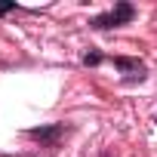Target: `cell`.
Segmentation results:
<instances>
[{
    "instance_id": "6",
    "label": "cell",
    "mask_w": 157,
    "mask_h": 157,
    "mask_svg": "<svg viewBox=\"0 0 157 157\" xmlns=\"http://www.w3.org/2000/svg\"><path fill=\"white\" fill-rule=\"evenodd\" d=\"M105 157H108V154H105Z\"/></svg>"
},
{
    "instance_id": "4",
    "label": "cell",
    "mask_w": 157,
    "mask_h": 157,
    "mask_svg": "<svg viewBox=\"0 0 157 157\" xmlns=\"http://www.w3.org/2000/svg\"><path fill=\"white\" fill-rule=\"evenodd\" d=\"M105 59H102V52H86L83 56V65H102Z\"/></svg>"
},
{
    "instance_id": "2",
    "label": "cell",
    "mask_w": 157,
    "mask_h": 157,
    "mask_svg": "<svg viewBox=\"0 0 157 157\" xmlns=\"http://www.w3.org/2000/svg\"><path fill=\"white\" fill-rule=\"evenodd\" d=\"M114 68H120L126 74V80H145V65L139 59H126V56H114Z\"/></svg>"
},
{
    "instance_id": "5",
    "label": "cell",
    "mask_w": 157,
    "mask_h": 157,
    "mask_svg": "<svg viewBox=\"0 0 157 157\" xmlns=\"http://www.w3.org/2000/svg\"><path fill=\"white\" fill-rule=\"evenodd\" d=\"M16 10V3H0V16H6V13H13Z\"/></svg>"
},
{
    "instance_id": "3",
    "label": "cell",
    "mask_w": 157,
    "mask_h": 157,
    "mask_svg": "<svg viewBox=\"0 0 157 157\" xmlns=\"http://www.w3.org/2000/svg\"><path fill=\"white\" fill-rule=\"evenodd\" d=\"M65 132H68V129H65L62 123H56V126H40V129H28V139H37V142H46V145L52 148V145H56V142H59V139H62Z\"/></svg>"
},
{
    "instance_id": "1",
    "label": "cell",
    "mask_w": 157,
    "mask_h": 157,
    "mask_svg": "<svg viewBox=\"0 0 157 157\" xmlns=\"http://www.w3.org/2000/svg\"><path fill=\"white\" fill-rule=\"evenodd\" d=\"M132 16H136V6H132V3H126V0H120V3H114V10L93 16V19H90V25H93V28H99V31H108V28L129 25V22H132Z\"/></svg>"
}]
</instances>
